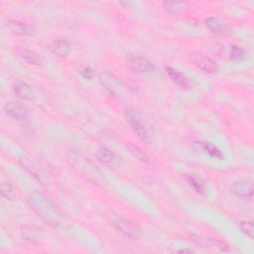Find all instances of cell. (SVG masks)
<instances>
[{"instance_id": "obj_19", "label": "cell", "mask_w": 254, "mask_h": 254, "mask_svg": "<svg viewBox=\"0 0 254 254\" xmlns=\"http://www.w3.org/2000/svg\"><path fill=\"white\" fill-rule=\"evenodd\" d=\"M22 235L26 239L36 240L42 237V231L36 226H24L22 228Z\"/></svg>"}, {"instance_id": "obj_9", "label": "cell", "mask_w": 254, "mask_h": 254, "mask_svg": "<svg viewBox=\"0 0 254 254\" xmlns=\"http://www.w3.org/2000/svg\"><path fill=\"white\" fill-rule=\"evenodd\" d=\"M7 26L14 34L18 36H31L36 32L35 27L32 25L21 21L11 20L7 23Z\"/></svg>"}, {"instance_id": "obj_2", "label": "cell", "mask_w": 254, "mask_h": 254, "mask_svg": "<svg viewBox=\"0 0 254 254\" xmlns=\"http://www.w3.org/2000/svg\"><path fill=\"white\" fill-rule=\"evenodd\" d=\"M68 161L75 171L82 176L86 177V179H88L89 181L101 187L105 185L106 182L103 176H101V173L90 160H88L84 156L78 153H71L68 156Z\"/></svg>"}, {"instance_id": "obj_10", "label": "cell", "mask_w": 254, "mask_h": 254, "mask_svg": "<svg viewBox=\"0 0 254 254\" xmlns=\"http://www.w3.org/2000/svg\"><path fill=\"white\" fill-rule=\"evenodd\" d=\"M231 191L237 197L250 198L253 196V184L248 181L235 182L231 186Z\"/></svg>"}, {"instance_id": "obj_8", "label": "cell", "mask_w": 254, "mask_h": 254, "mask_svg": "<svg viewBox=\"0 0 254 254\" xmlns=\"http://www.w3.org/2000/svg\"><path fill=\"white\" fill-rule=\"evenodd\" d=\"M5 113L15 120H24L27 118L28 112L21 104L17 101H8L4 106Z\"/></svg>"}, {"instance_id": "obj_4", "label": "cell", "mask_w": 254, "mask_h": 254, "mask_svg": "<svg viewBox=\"0 0 254 254\" xmlns=\"http://www.w3.org/2000/svg\"><path fill=\"white\" fill-rule=\"evenodd\" d=\"M190 59L196 67L204 72H207L209 73H216L218 72L217 63L205 55L198 52H193L190 54Z\"/></svg>"}, {"instance_id": "obj_15", "label": "cell", "mask_w": 254, "mask_h": 254, "mask_svg": "<svg viewBox=\"0 0 254 254\" xmlns=\"http://www.w3.org/2000/svg\"><path fill=\"white\" fill-rule=\"evenodd\" d=\"M16 54L25 62H27L30 65H41L42 60L38 54H36L33 51L19 48L16 50Z\"/></svg>"}, {"instance_id": "obj_14", "label": "cell", "mask_w": 254, "mask_h": 254, "mask_svg": "<svg viewBox=\"0 0 254 254\" xmlns=\"http://www.w3.org/2000/svg\"><path fill=\"white\" fill-rule=\"evenodd\" d=\"M169 78L177 85L179 86L181 89H190L191 88V83L190 81L185 77L183 73H181L180 72H178L177 70L171 68V67H166L165 68Z\"/></svg>"}, {"instance_id": "obj_23", "label": "cell", "mask_w": 254, "mask_h": 254, "mask_svg": "<svg viewBox=\"0 0 254 254\" xmlns=\"http://www.w3.org/2000/svg\"><path fill=\"white\" fill-rule=\"evenodd\" d=\"M245 58V53L244 51L238 47V46H232L231 48V54H230V59L233 61H242Z\"/></svg>"}, {"instance_id": "obj_21", "label": "cell", "mask_w": 254, "mask_h": 254, "mask_svg": "<svg viewBox=\"0 0 254 254\" xmlns=\"http://www.w3.org/2000/svg\"><path fill=\"white\" fill-rule=\"evenodd\" d=\"M200 146L211 156H213L215 158H218V159H220V160L223 159L222 152L217 146H215L214 144H212L210 142H200Z\"/></svg>"}, {"instance_id": "obj_26", "label": "cell", "mask_w": 254, "mask_h": 254, "mask_svg": "<svg viewBox=\"0 0 254 254\" xmlns=\"http://www.w3.org/2000/svg\"><path fill=\"white\" fill-rule=\"evenodd\" d=\"M179 252H180V253H181V252H183V253H185V252H189V253H191V252H194V251L191 250V249H182V250H180Z\"/></svg>"}, {"instance_id": "obj_24", "label": "cell", "mask_w": 254, "mask_h": 254, "mask_svg": "<svg viewBox=\"0 0 254 254\" xmlns=\"http://www.w3.org/2000/svg\"><path fill=\"white\" fill-rule=\"evenodd\" d=\"M1 196L6 200H11L14 196V191L9 183L3 182L1 184Z\"/></svg>"}, {"instance_id": "obj_5", "label": "cell", "mask_w": 254, "mask_h": 254, "mask_svg": "<svg viewBox=\"0 0 254 254\" xmlns=\"http://www.w3.org/2000/svg\"><path fill=\"white\" fill-rule=\"evenodd\" d=\"M113 224L118 232H120L122 235H124L127 237L137 238L140 235L139 228L135 224L126 219L117 218L113 221Z\"/></svg>"}, {"instance_id": "obj_18", "label": "cell", "mask_w": 254, "mask_h": 254, "mask_svg": "<svg viewBox=\"0 0 254 254\" xmlns=\"http://www.w3.org/2000/svg\"><path fill=\"white\" fill-rule=\"evenodd\" d=\"M96 158L99 162H101L103 164H109L112 162V160L114 158V154H113V152L111 150H109V148L103 147L97 150Z\"/></svg>"}, {"instance_id": "obj_12", "label": "cell", "mask_w": 254, "mask_h": 254, "mask_svg": "<svg viewBox=\"0 0 254 254\" xmlns=\"http://www.w3.org/2000/svg\"><path fill=\"white\" fill-rule=\"evenodd\" d=\"M205 24L207 28L212 33L217 35L224 34L228 29L227 24L222 19H219L218 17H209L205 20Z\"/></svg>"}, {"instance_id": "obj_11", "label": "cell", "mask_w": 254, "mask_h": 254, "mask_svg": "<svg viewBox=\"0 0 254 254\" xmlns=\"http://www.w3.org/2000/svg\"><path fill=\"white\" fill-rule=\"evenodd\" d=\"M184 179L195 189V191L200 195H206L207 192V186L206 182L202 178L196 174V173H191V174H185Z\"/></svg>"}, {"instance_id": "obj_20", "label": "cell", "mask_w": 254, "mask_h": 254, "mask_svg": "<svg viewBox=\"0 0 254 254\" xmlns=\"http://www.w3.org/2000/svg\"><path fill=\"white\" fill-rule=\"evenodd\" d=\"M186 6L185 2L180 1H164L163 8L170 14H177L181 12Z\"/></svg>"}, {"instance_id": "obj_22", "label": "cell", "mask_w": 254, "mask_h": 254, "mask_svg": "<svg viewBox=\"0 0 254 254\" xmlns=\"http://www.w3.org/2000/svg\"><path fill=\"white\" fill-rule=\"evenodd\" d=\"M240 230L249 238H254V225L252 220H243L240 222Z\"/></svg>"}, {"instance_id": "obj_13", "label": "cell", "mask_w": 254, "mask_h": 254, "mask_svg": "<svg viewBox=\"0 0 254 254\" xmlns=\"http://www.w3.org/2000/svg\"><path fill=\"white\" fill-rule=\"evenodd\" d=\"M49 49L54 55L64 58L71 53V45L66 40H57L49 45Z\"/></svg>"}, {"instance_id": "obj_25", "label": "cell", "mask_w": 254, "mask_h": 254, "mask_svg": "<svg viewBox=\"0 0 254 254\" xmlns=\"http://www.w3.org/2000/svg\"><path fill=\"white\" fill-rule=\"evenodd\" d=\"M79 73L87 80H91L94 77V72L88 66H82L79 68Z\"/></svg>"}, {"instance_id": "obj_7", "label": "cell", "mask_w": 254, "mask_h": 254, "mask_svg": "<svg viewBox=\"0 0 254 254\" xmlns=\"http://www.w3.org/2000/svg\"><path fill=\"white\" fill-rule=\"evenodd\" d=\"M127 63H128V66L132 71L138 73H149L154 68L151 62L140 56H129L127 58Z\"/></svg>"}, {"instance_id": "obj_16", "label": "cell", "mask_w": 254, "mask_h": 254, "mask_svg": "<svg viewBox=\"0 0 254 254\" xmlns=\"http://www.w3.org/2000/svg\"><path fill=\"white\" fill-rule=\"evenodd\" d=\"M100 81L103 83V85H105L107 87L108 90L110 91V92H112L113 94L117 95L119 93V83L117 81V79H115L112 74L109 73H105L100 74Z\"/></svg>"}, {"instance_id": "obj_1", "label": "cell", "mask_w": 254, "mask_h": 254, "mask_svg": "<svg viewBox=\"0 0 254 254\" xmlns=\"http://www.w3.org/2000/svg\"><path fill=\"white\" fill-rule=\"evenodd\" d=\"M27 200L31 209L48 224L58 226L65 220L63 213L42 193L38 191L31 192Z\"/></svg>"}, {"instance_id": "obj_3", "label": "cell", "mask_w": 254, "mask_h": 254, "mask_svg": "<svg viewBox=\"0 0 254 254\" xmlns=\"http://www.w3.org/2000/svg\"><path fill=\"white\" fill-rule=\"evenodd\" d=\"M125 119L142 141L146 143H151L154 140L155 132L153 127H152L146 120H144V118L140 115V113L137 110L133 109H126Z\"/></svg>"}, {"instance_id": "obj_6", "label": "cell", "mask_w": 254, "mask_h": 254, "mask_svg": "<svg viewBox=\"0 0 254 254\" xmlns=\"http://www.w3.org/2000/svg\"><path fill=\"white\" fill-rule=\"evenodd\" d=\"M12 90L14 93L24 100H34L37 97V93L35 90L28 85L27 83H24L22 81H15L12 85Z\"/></svg>"}, {"instance_id": "obj_17", "label": "cell", "mask_w": 254, "mask_h": 254, "mask_svg": "<svg viewBox=\"0 0 254 254\" xmlns=\"http://www.w3.org/2000/svg\"><path fill=\"white\" fill-rule=\"evenodd\" d=\"M198 242L200 244V245H206V246H209V247H214V248H217L220 251H227L228 250V247H227V244L218 238H215V237H207V238H204V239H198Z\"/></svg>"}]
</instances>
